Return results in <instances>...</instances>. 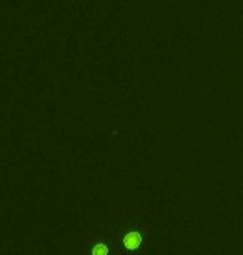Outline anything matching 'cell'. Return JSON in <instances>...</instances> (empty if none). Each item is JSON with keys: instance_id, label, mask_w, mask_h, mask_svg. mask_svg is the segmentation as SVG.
<instances>
[{"instance_id": "cell-1", "label": "cell", "mask_w": 243, "mask_h": 255, "mask_svg": "<svg viewBox=\"0 0 243 255\" xmlns=\"http://www.w3.org/2000/svg\"><path fill=\"white\" fill-rule=\"evenodd\" d=\"M108 234L113 239L117 255H150L154 250V225L140 212L125 214L120 224L112 225Z\"/></svg>"}, {"instance_id": "cell-2", "label": "cell", "mask_w": 243, "mask_h": 255, "mask_svg": "<svg viewBox=\"0 0 243 255\" xmlns=\"http://www.w3.org/2000/svg\"><path fill=\"white\" fill-rule=\"evenodd\" d=\"M83 255H117L110 234H95L83 245Z\"/></svg>"}]
</instances>
